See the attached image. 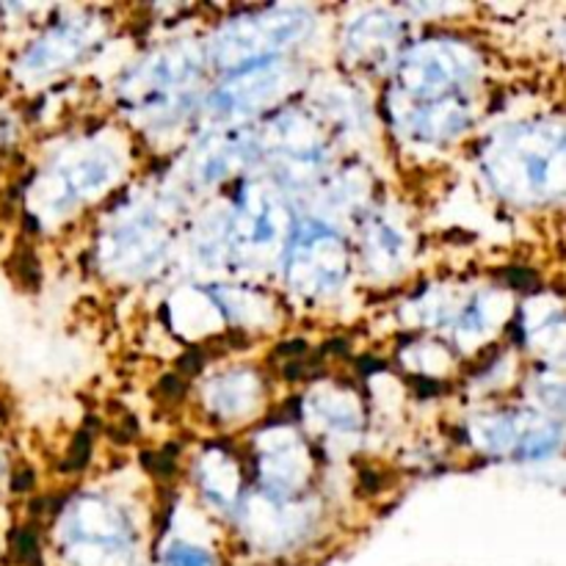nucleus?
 <instances>
[{
    "instance_id": "1",
    "label": "nucleus",
    "mask_w": 566,
    "mask_h": 566,
    "mask_svg": "<svg viewBox=\"0 0 566 566\" xmlns=\"http://www.w3.org/2000/svg\"><path fill=\"white\" fill-rule=\"evenodd\" d=\"M166 566H213L202 551H191V547H177L169 553V562Z\"/></svg>"
}]
</instances>
